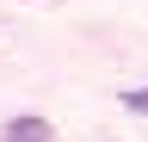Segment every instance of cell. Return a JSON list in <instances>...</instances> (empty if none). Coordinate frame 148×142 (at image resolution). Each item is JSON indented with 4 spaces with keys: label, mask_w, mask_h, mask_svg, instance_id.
<instances>
[{
    "label": "cell",
    "mask_w": 148,
    "mask_h": 142,
    "mask_svg": "<svg viewBox=\"0 0 148 142\" xmlns=\"http://www.w3.org/2000/svg\"><path fill=\"white\" fill-rule=\"evenodd\" d=\"M56 130L43 117H12V123H0V142H49Z\"/></svg>",
    "instance_id": "6da1fadb"
},
{
    "label": "cell",
    "mask_w": 148,
    "mask_h": 142,
    "mask_svg": "<svg viewBox=\"0 0 148 142\" xmlns=\"http://www.w3.org/2000/svg\"><path fill=\"white\" fill-rule=\"evenodd\" d=\"M123 105H130V111H142V117H148V86H130V93H123Z\"/></svg>",
    "instance_id": "7a4b0ae2"
}]
</instances>
